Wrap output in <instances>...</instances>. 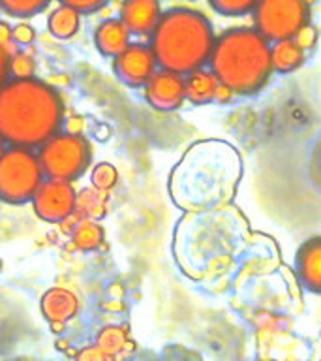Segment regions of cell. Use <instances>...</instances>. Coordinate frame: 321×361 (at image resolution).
I'll return each mask as SVG.
<instances>
[{"label": "cell", "mask_w": 321, "mask_h": 361, "mask_svg": "<svg viewBox=\"0 0 321 361\" xmlns=\"http://www.w3.org/2000/svg\"><path fill=\"white\" fill-rule=\"evenodd\" d=\"M64 124L55 87L42 79H11L0 89V135L13 147H44Z\"/></svg>", "instance_id": "6da1fadb"}, {"label": "cell", "mask_w": 321, "mask_h": 361, "mask_svg": "<svg viewBox=\"0 0 321 361\" xmlns=\"http://www.w3.org/2000/svg\"><path fill=\"white\" fill-rule=\"evenodd\" d=\"M237 154L216 141L197 143L186 152L169 177V192L182 209H205L220 203L237 179Z\"/></svg>", "instance_id": "7a4b0ae2"}, {"label": "cell", "mask_w": 321, "mask_h": 361, "mask_svg": "<svg viewBox=\"0 0 321 361\" xmlns=\"http://www.w3.org/2000/svg\"><path fill=\"white\" fill-rule=\"evenodd\" d=\"M214 30L199 11L173 8L162 13L151 38V51L162 70L191 73L201 70L213 55Z\"/></svg>", "instance_id": "3957f363"}, {"label": "cell", "mask_w": 321, "mask_h": 361, "mask_svg": "<svg viewBox=\"0 0 321 361\" xmlns=\"http://www.w3.org/2000/svg\"><path fill=\"white\" fill-rule=\"evenodd\" d=\"M210 72L233 94H256L272 73L269 42L253 28H229L214 42Z\"/></svg>", "instance_id": "277c9868"}, {"label": "cell", "mask_w": 321, "mask_h": 361, "mask_svg": "<svg viewBox=\"0 0 321 361\" xmlns=\"http://www.w3.org/2000/svg\"><path fill=\"white\" fill-rule=\"evenodd\" d=\"M44 183V171L38 154L30 149L11 147L0 154V200L25 203Z\"/></svg>", "instance_id": "5b68a950"}, {"label": "cell", "mask_w": 321, "mask_h": 361, "mask_svg": "<svg viewBox=\"0 0 321 361\" xmlns=\"http://www.w3.org/2000/svg\"><path fill=\"white\" fill-rule=\"evenodd\" d=\"M38 158L42 171L51 180L72 183L83 177L84 171L89 169L92 152L87 137L62 132L42 147Z\"/></svg>", "instance_id": "8992f818"}, {"label": "cell", "mask_w": 321, "mask_h": 361, "mask_svg": "<svg viewBox=\"0 0 321 361\" xmlns=\"http://www.w3.org/2000/svg\"><path fill=\"white\" fill-rule=\"evenodd\" d=\"M308 21L310 8L301 0H263L253 8L256 30L267 42L295 39Z\"/></svg>", "instance_id": "52a82bcc"}, {"label": "cell", "mask_w": 321, "mask_h": 361, "mask_svg": "<svg viewBox=\"0 0 321 361\" xmlns=\"http://www.w3.org/2000/svg\"><path fill=\"white\" fill-rule=\"evenodd\" d=\"M77 192L72 183L44 180L32 197L34 213L45 222H64L75 211Z\"/></svg>", "instance_id": "ba28073f"}, {"label": "cell", "mask_w": 321, "mask_h": 361, "mask_svg": "<svg viewBox=\"0 0 321 361\" xmlns=\"http://www.w3.org/2000/svg\"><path fill=\"white\" fill-rule=\"evenodd\" d=\"M156 66L158 62L154 59V53L151 47L143 44H130L128 49L113 61L117 78L134 89L145 87L156 73Z\"/></svg>", "instance_id": "9c48e42d"}, {"label": "cell", "mask_w": 321, "mask_h": 361, "mask_svg": "<svg viewBox=\"0 0 321 361\" xmlns=\"http://www.w3.org/2000/svg\"><path fill=\"white\" fill-rule=\"evenodd\" d=\"M145 98L154 109L160 111L179 109L186 100L184 78L175 72L160 70L145 85Z\"/></svg>", "instance_id": "30bf717a"}, {"label": "cell", "mask_w": 321, "mask_h": 361, "mask_svg": "<svg viewBox=\"0 0 321 361\" xmlns=\"http://www.w3.org/2000/svg\"><path fill=\"white\" fill-rule=\"evenodd\" d=\"M160 19L162 8L156 0H128L120 6V21L126 25L130 34H152Z\"/></svg>", "instance_id": "8fae6325"}, {"label": "cell", "mask_w": 321, "mask_h": 361, "mask_svg": "<svg viewBox=\"0 0 321 361\" xmlns=\"http://www.w3.org/2000/svg\"><path fill=\"white\" fill-rule=\"evenodd\" d=\"M42 312L45 320L53 324H66L79 312V298L68 288H51L42 295Z\"/></svg>", "instance_id": "7c38bea8"}, {"label": "cell", "mask_w": 321, "mask_h": 361, "mask_svg": "<svg viewBox=\"0 0 321 361\" xmlns=\"http://www.w3.org/2000/svg\"><path fill=\"white\" fill-rule=\"evenodd\" d=\"M94 44L103 56L117 59L130 47V30L120 19H106L96 27Z\"/></svg>", "instance_id": "4fadbf2b"}, {"label": "cell", "mask_w": 321, "mask_h": 361, "mask_svg": "<svg viewBox=\"0 0 321 361\" xmlns=\"http://www.w3.org/2000/svg\"><path fill=\"white\" fill-rule=\"evenodd\" d=\"M295 264L304 286L321 293V237H314L301 245Z\"/></svg>", "instance_id": "5bb4252c"}, {"label": "cell", "mask_w": 321, "mask_h": 361, "mask_svg": "<svg viewBox=\"0 0 321 361\" xmlns=\"http://www.w3.org/2000/svg\"><path fill=\"white\" fill-rule=\"evenodd\" d=\"M96 348L100 350L106 361H122L132 355L135 343L130 338V331L122 326L103 327L96 337Z\"/></svg>", "instance_id": "9a60e30c"}, {"label": "cell", "mask_w": 321, "mask_h": 361, "mask_svg": "<svg viewBox=\"0 0 321 361\" xmlns=\"http://www.w3.org/2000/svg\"><path fill=\"white\" fill-rule=\"evenodd\" d=\"M186 83V100H190L196 106H205L208 102L216 98V90L220 83L218 79L214 78L213 72L207 70H196V72L188 73L184 79Z\"/></svg>", "instance_id": "2e32d148"}, {"label": "cell", "mask_w": 321, "mask_h": 361, "mask_svg": "<svg viewBox=\"0 0 321 361\" xmlns=\"http://www.w3.org/2000/svg\"><path fill=\"white\" fill-rule=\"evenodd\" d=\"M270 59H272V72L289 73L304 62V49L295 39H286L270 47Z\"/></svg>", "instance_id": "e0dca14e"}, {"label": "cell", "mask_w": 321, "mask_h": 361, "mask_svg": "<svg viewBox=\"0 0 321 361\" xmlns=\"http://www.w3.org/2000/svg\"><path fill=\"white\" fill-rule=\"evenodd\" d=\"M81 220H98L107 214V192H100L96 188H83L77 192L75 211Z\"/></svg>", "instance_id": "ac0fdd59"}, {"label": "cell", "mask_w": 321, "mask_h": 361, "mask_svg": "<svg viewBox=\"0 0 321 361\" xmlns=\"http://www.w3.org/2000/svg\"><path fill=\"white\" fill-rule=\"evenodd\" d=\"M79 23H81V16H79L77 11L70 8L68 4H61L56 10H53L49 13L47 28H49V32L55 38L68 39L77 32Z\"/></svg>", "instance_id": "d6986e66"}, {"label": "cell", "mask_w": 321, "mask_h": 361, "mask_svg": "<svg viewBox=\"0 0 321 361\" xmlns=\"http://www.w3.org/2000/svg\"><path fill=\"white\" fill-rule=\"evenodd\" d=\"M103 239H106L103 226L96 220H81L72 231V247L81 252L96 250L98 247H101Z\"/></svg>", "instance_id": "ffe728a7"}, {"label": "cell", "mask_w": 321, "mask_h": 361, "mask_svg": "<svg viewBox=\"0 0 321 361\" xmlns=\"http://www.w3.org/2000/svg\"><path fill=\"white\" fill-rule=\"evenodd\" d=\"M47 8L45 0H0V10L13 17H32Z\"/></svg>", "instance_id": "44dd1931"}, {"label": "cell", "mask_w": 321, "mask_h": 361, "mask_svg": "<svg viewBox=\"0 0 321 361\" xmlns=\"http://www.w3.org/2000/svg\"><path fill=\"white\" fill-rule=\"evenodd\" d=\"M90 179H92V188L100 192H109L118 183V171L113 164L100 162L92 169Z\"/></svg>", "instance_id": "7402d4cb"}, {"label": "cell", "mask_w": 321, "mask_h": 361, "mask_svg": "<svg viewBox=\"0 0 321 361\" xmlns=\"http://www.w3.org/2000/svg\"><path fill=\"white\" fill-rule=\"evenodd\" d=\"M10 73L15 79H32L36 73V61L25 51H17L10 56Z\"/></svg>", "instance_id": "603a6c76"}, {"label": "cell", "mask_w": 321, "mask_h": 361, "mask_svg": "<svg viewBox=\"0 0 321 361\" xmlns=\"http://www.w3.org/2000/svg\"><path fill=\"white\" fill-rule=\"evenodd\" d=\"M256 4L258 2H252V0H214V2H210L213 10L227 17H239L244 16V13H250V11H253Z\"/></svg>", "instance_id": "cb8c5ba5"}, {"label": "cell", "mask_w": 321, "mask_h": 361, "mask_svg": "<svg viewBox=\"0 0 321 361\" xmlns=\"http://www.w3.org/2000/svg\"><path fill=\"white\" fill-rule=\"evenodd\" d=\"M0 51L8 56H13L17 53V44L13 42V28L4 21H0Z\"/></svg>", "instance_id": "d4e9b609"}, {"label": "cell", "mask_w": 321, "mask_h": 361, "mask_svg": "<svg viewBox=\"0 0 321 361\" xmlns=\"http://www.w3.org/2000/svg\"><path fill=\"white\" fill-rule=\"evenodd\" d=\"M64 4L73 8V10L81 16V13H92V11H98L101 10V8H106L107 0H66Z\"/></svg>", "instance_id": "484cf974"}, {"label": "cell", "mask_w": 321, "mask_h": 361, "mask_svg": "<svg viewBox=\"0 0 321 361\" xmlns=\"http://www.w3.org/2000/svg\"><path fill=\"white\" fill-rule=\"evenodd\" d=\"M34 39H36V30H34L30 25L21 23V25L13 27V42H15V44L28 45V44H32Z\"/></svg>", "instance_id": "4316f807"}, {"label": "cell", "mask_w": 321, "mask_h": 361, "mask_svg": "<svg viewBox=\"0 0 321 361\" xmlns=\"http://www.w3.org/2000/svg\"><path fill=\"white\" fill-rule=\"evenodd\" d=\"M75 361H106V357L101 355V352L96 346H84L77 352Z\"/></svg>", "instance_id": "83f0119b"}, {"label": "cell", "mask_w": 321, "mask_h": 361, "mask_svg": "<svg viewBox=\"0 0 321 361\" xmlns=\"http://www.w3.org/2000/svg\"><path fill=\"white\" fill-rule=\"evenodd\" d=\"M295 42H297V44L303 47V49H306V47H312V45L315 44V30L312 27H304L303 30L297 34Z\"/></svg>", "instance_id": "f1b7e54d"}, {"label": "cell", "mask_w": 321, "mask_h": 361, "mask_svg": "<svg viewBox=\"0 0 321 361\" xmlns=\"http://www.w3.org/2000/svg\"><path fill=\"white\" fill-rule=\"evenodd\" d=\"M8 75H10V56L0 51V89L8 83Z\"/></svg>", "instance_id": "f546056e"}, {"label": "cell", "mask_w": 321, "mask_h": 361, "mask_svg": "<svg viewBox=\"0 0 321 361\" xmlns=\"http://www.w3.org/2000/svg\"><path fill=\"white\" fill-rule=\"evenodd\" d=\"M81 130H83V118L81 117H72L70 121H66V134L81 135Z\"/></svg>", "instance_id": "4dcf8cb0"}, {"label": "cell", "mask_w": 321, "mask_h": 361, "mask_svg": "<svg viewBox=\"0 0 321 361\" xmlns=\"http://www.w3.org/2000/svg\"><path fill=\"white\" fill-rule=\"evenodd\" d=\"M231 96H233V92H231L227 87H224V85H220L218 90H216V98H214V100H216V102H227Z\"/></svg>", "instance_id": "1f68e13d"}, {"label": "cell", "mask_w": 321, "mask_h": 361, "mask_svg": "<svg viewBox=\"0 0 321 361\" xmlns=\"http://www.w3.org/2000/svg\"><path fill=\"white\" fill-rule=\"evenodd\" d=\"M4 143H6L4 137H2V135H0V154H2V152L6 151V149H4Z\"/></svg>", "instance_id": "d6a6232c"}, {"label": "cell", "mask_w": 321, "mask_h": 361, "mask_svg": "<svg viewBox=\"0 0 321 361\" xmlns=\"http://www.w3.org/2000/svg\"><path fill=\"white\" fill-rule=\"evenodd\" d=\"M2 265H4V264H2V259H0V271H2Z\"/></svg>", "instance_id": "836d02e7"}]
</instances>
